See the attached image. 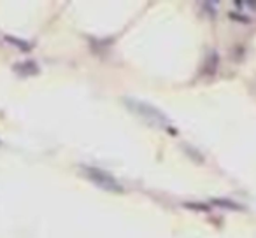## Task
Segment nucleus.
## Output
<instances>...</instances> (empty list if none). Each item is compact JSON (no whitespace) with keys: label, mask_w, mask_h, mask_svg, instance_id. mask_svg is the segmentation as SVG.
<instances>
[{"label":"nucleus","mask_w":256,"mask_h":238,"mask_svg":"<svg viewBox=\"0 0 256 238\" xmlns=\"http://www.w3.org/2000/svg\"><path fill=\"white\" fill-rule=\"evenodd\" d=\"M82 170L86 172L88 179H92V181L95 182V184H98L100 188L107 189V191H112V193L123 191L120 182H118L112 175L107 174V172H102V170H98V168H93V167H82Z\"/></svg>","instance_id":"obj_1"},{"label":"nucleus","mask_w":256,"mask_h":238,"mask_svg":"<svg viewBox=\"0 0 256 238\" xmlns=\"http://www.w3.org/2000/svg\"><path fill=\"white\" fill-rule=\"evenodd\" d=\"M126 103H130V109H134V110H137V112H140L142 116H146L148 119H151V121L156 123V125H162L164 128H168V126H170V121H168V117L164 116V114H162L158 109L151 107L150 103L137 102V100H126Z\"/></svg>","instance_id":"obj_2"}]
</instances>
